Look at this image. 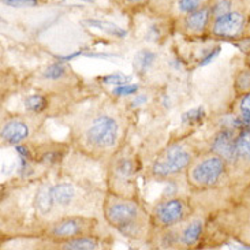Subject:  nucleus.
Here are the masks:
<instances>
[{
  "instance_id": "obj_26",
  "label": "nucleus",
  "mask_w": 250,
  "mask_h": 250,
  "mask_svg": "<svg viewBox=\"0 0 250 250\" xmlns=\"http://www.w3.org/2000/svg\"><path fill=\"white\" fill-rule=\"evenodd\" d=\"M104 83H108V85H116V86H121V85H125V83H128L130 78L128 77H125L122 74H111L108 77H104L103 78Z\"/></svg>"
},
{
  "instance_id": "obj_28",
  "label": "nucleus",
  "mask_w": 250,
  "mask_h": 250,
  "mask_svg": "<svg viewBox=\"0 0 250 250\" xmlns=\"http://www.w3.org/2000/svg\"><path fill=\"white\" fill-rule=\"evenodd\" d=\"M146 103V97L144 95H137L135 96L134 102H133V107H138L141 104H145Z\"/></svg>"
},
{
  "instance_id": "obj_17",
  "label": "nucleus",
  "mask_w": 250,
  "mask_h": 250,
  "mask_svg": "<svg viewBox=\"0 0 250 250\" xmlns=\"http://www.w3.org/2000/svg\"><path fill=\"white\" fill-rule=\"evenodd\" d=\"M34 209L40 217H49L54 215L55 203L51 193V186H42L34 194Z\"/></svg>"
},
{
  "instance_id": "obj_9",
  "label": "nucleus",
  "mask_w": 250,
  "mask_h": 250,
  "mask_svg": "<svg viewBox=\"0 0 250 250\" xmlns=\"http://www.w3.org/2000/svg\"><path fill=\"white\" fill-rule=\"evenodd\" d=\"M137 172V163L134 156L125 152L121 148L112 155L111 167H109V183L114 185V191L119 196L133 197L134 178Z\"/></svg>"
},
{
  "instance_id": "obj_25",
  "label": "nucleus",
  "mask_w": 250,
  "mask_h": 250,
  "mask_svg": "<svg viewBox=\"0 0 250 250\" xmlns=\"http://www.w3.org/2000/svg\"><path fill=\"white\" fill-rule=\"evenodd\" d=\"M138 92V86L137 85H130V83H125L121 86H116L112 89V93L119 97H125V96L135 95Z\"/></svg>"
},
{
  "instance_id": "obj_11",
  "label": "nucleus",
  "mask_w": 250,
  "mask_h": 250,
  "mask_svg": "<svg viewBox=\"0 0 250 250\" xmlns=\"http://www.w3.org/2000/svg\"><path fill=\"white\" fill-rule=\"evenodd\" d=\"M210 21H212V10L209 6V0L197 8L193 13L186 14L174 21V27L183 36L191 39L207 37L209 30Z\"/></svg>"
},
{
  "instance_id": "obj_10",
  "label": "nucleus",
  "mask_w": 250,
  "mask_h": 250,
  "mask_svg": "<svg viewBox=\"0 0 250 250\" xmlns=\"http://www.w3.org/2000/svg\"><path fill=\"white\" fill-rule=\"evenodd\" d=\"M229 164L232 186L244 188L250 183V127H241Z\"/></svg>"
},
{
  "instance_id": "obj_29",
  "label": "nucleus",
  "mask_w": 250,
  "mask_h": 250,
  "mask_svg": "<svg viewBox=\"0 0 250 250\" xmlns=\"http://www.w3.org/2000/svg\"><path fill=\"white\" fill-rule=\"evenodd\" d=\"M245 63L250 66V45L246 48V55H245Z\"/></svg>"
},
{
  "instance_id": "obj_6",
  "label": "nucleus",
  "mask_w": 250,
  "mask_h": 250,
  "mask_svg": "<svg viewBox=\"0 0 250 250\" xmlns=\"http://www.w3.org/2000/svg\"><path fill=\"white\" fill-rule=\"evenodd\" d=\"M250 22V10H232L213 17L210 21L207 37L213 40H245Z\"/></svg>"
},
{
  "instance_id": "obj_4",
  "label": "nucleus",
  "mask_w": 250,
  "mask_h": 250,
  "mask_svg": "<svg viewBox=\"0 0 250 250\" xmlns=\"http://www.w3.org/2000/svg\"><path fill=\"white\" fill-rule=\"evenodd\" d=\"M198 153L200 152L189 140L171 142L156 156L149 168V174L159 181L174 179L186 174L189 166Z\"/></svg>"
},
{
  "instance_id": "obj_22",
  "label": "nucleus",
  "mask_w": 250,
  "mask_h": 250,
  "mask_svg": "<svg viewBox=\"0 0 250 250\" xmlns=\"http://www.w3.org/2000/svg\"><path fill=\"white\" fill-rule=\"evenodd\" d=\"M25 107L29 112H32L34 115H39L47 108V99L41 95L29 96L25 102Z\"/></svg>"
},
{
  "instance_id": "obj_2",
  "label": "nucleus",
  "mask_w": 250,
  "mask_h": 250,
  "mask_svg": "<svg viewBox=\"0 0 250 250\" xmlns=\"http://www.w3.org/2000/svg\"><path fill=\"white\" fill-rule=\"evenodd\" d=\"M103 213L111 227L130 239L146 238L153 227L150 213H146L133 197L109 193L103 203Z\"/></svg>"
},
{
  "instance_id": "obj_8",
  "label": "nucleus",
  "mask_w": 250,
  "mask_h": 250,
  "mask_svg": "<svg viewBox=\"0 0 250 250\" xmlns=\"http://www.w3.org/2000/svg\"><path fill=\"white\" fill-rule=\"evenodd\" d=\"M193 208L182 197H167L156 204L150 212L152 226L156 230H164L181 224L193 216Z\"/></svg>"
},
{
  "instance_id": "obj_30",
  "label": "nucleus",
  "mask_w": 250,
  "mask_h": 250,
  "mask_svg": "<svg viewBox=\"0 0 250 250\" xmlns=\"http://www.w3.org/2000/svg\"><path fill=\"white\" fill-rule=\"evenodd\" d=\"M81 1H85V3H95L96 0H81Z\"/></svg>"
},
{
  "instance_id": "obj_7",
  "label": "nucleus",
  "mask_w": 250,
  "mask_h": 250,
  "mask_svg": "<svg viewBox=\"0 0 250 250\" xmlns=\"http://www.w3.org/2000/svg\"><path fill=\"white\" fill-rule=\"evenodd\" d=\"M97 222L93 217L81 215H64L48 222L44 235L58 244L85 235H93Z\"/></svg>"
},
{
  "instance_id": "obj_1",
  "label": "nucleus",
  "mask_w": 250,
  "mask_h": 250,
  "mask_svg": "<svg viewBox=\"0 0 250 250\" xmlns=\"http://www.w3.org/2000/svg\"><path fill=\"white\" fill-rule=\"evenodd\" d=\"M123 125L111 111H96L81 122L77 134L78 146L90 156L114 155L122 146Z\"/></svg>"
},
{
  "instance_id": "obj_23",
  "label": "nucleus",
  "mask_w": 250,
  "mask_h": 250,
  "mask_svg": "<svg viewBox=\"0 0 250 250\" xmlns=\"http://www.w3.org/2000/svg\"><path fill=\"white\" fill-rule=\"evenodd\" d=\"M89 23H90V26L93 27H97V29H102V30H104V32H107V33H109L111 36H115V37H123L125 34H126V32L125 30H122L121 27H118L116 25H114V23H111V22H105V21H88Z\"/></svg>"
},
{
  "instance_id": "obj_27",
  "label": "nucleus",
  "mask_w": 250,
  "mask_h": 250,
  "mask_svg": "<svg viewBox=\"0 0 250 250\" xmlns=\"http://www.w3.org/2000/svg\"><path fill=\"white\" fill-rule=\"evenodd\" d=\"M3 4H6L8 7H34L39 4L37 0H1Z\"/></svg>"
},
{
  "instance_id": "obj_18",
  "label": "nucleus",
  "mask_w": 250,
  "mask_h": 250,
  "mask_svg": "<svg viewBox=\"0 0 250 250\" xmlns=\"http://www.w3.org/2000/svg\"><path fill=\"white\" fill-rule=\"evenodd\" d=\"M103 246H104V242H103L100 238L96 237V235L78 237L59 244L61 249L66 250H96L102 249Z\"/></svg>"
},
{
  "instance_id": "obj_19",
  "label": "nucleus",
  "mask_w": 250,
  "mask_h": 250,
  "mask_svg": "<svg viewBox=\"0 0 250 250\" xmlns=\"http://www.w3.org/2000/svg\"><path fill=\"white\" fill-rule=\"evenodd\" d=\"M157 61V55L152 49H140L134 56V67L138 74H145Z\"/></svg>"
},
{
  "instance_id": "obj_12",
  "label": "nucleus",
  "mask_w": 250,
  "mask_h": 250,
  "mask_svg": "<svg viewBox=\"0 0 250 250\" xmlns=\"http://www.w3.org/2000/svg\"><path fill=\"white\" fill-rule=\"evenodd\" d=\"M208 0H150L148 10L155 17L174 20L196 11Z\"/></svg>"
},
{
  "instance_id": "obj_5",
  "label": "nucleus",
  "mask_w": 250,
  "mask_h": 250,
  "mask_svg": "<svg viewBox=\"0 0 250 250\" xmlns=\"http://www.w3.org/2000/svg\"><path fill=\"white\" fill-rule=\"evenodd\" d=\"M222 215V226L229 237L250 246V185L237 190Z\"/></svg>"
},
{
  "instance_id": "obj_15",
  "label": "nucleus",
  "mask_w": 250,
  "mask_h": 250,
  "mask_svg": "<svg viewBox=\"0 0 250 250\" xmlns=\"http://www.w3.org/2000/svg\"><path fill=\"white\" fill-rule=\"evenodd\" d=\"M51 193L54 198L55 208L58 209H67L75 203L77 198V189L73 183L61 182L51 186Z\"/></svg>"
},
{
  "instance_id": "obj_20",
  "label": "nucleus",
  "mask_w": 250,
  "mask_h": 250,
  "mask_svg": "<svg viewBox=\"0 0 250 250\" xmlns=\"http://www.w3.org/2000/svg\"><path fill=\"white\" fill-rule=\"evenodd\" d=\"M250 92V66L246 63L244 67L238 68L237 73L234 75V93L244 95Z\"/></svg>"
},
{
  "instance_id": "obj_31",
  "label": "nucleus",
  "mask_w": 250,
  "mask_h": 250,
  "mask_svg": "<svg viewBox=\"0 0 250 250\" xmlns=\"http://www.w3.org/2000/svg\"><path fill=\"white\" fill-rule=\"evenodd\" d=\"M249 185H250V183H249Z\"/></svg>"
},
{
  "instance_id": "obj_24",
  "label": "nucleus",
  "mask_w": 250,
  "mask_h": 250,
  "mask_svg": "<svg viewBox=\"0 0 250 250\" xmlns=\"http://www.w3.org/2000/svg\"><path fill=\"white\" fill-rule=\"evenodd\" d=\"M67 73L68 68L66 67L64 64H62V63H55V64L49 66V67L44 71V77H45L47 80H51V81H58V80H62Z\"/></svg>"
},
{
  "instance_id": "obj_21",
  "label": "nucleus",
  "mask_w": 250,
  "mask_h": 250,
  "mask_svg": "<svg viewBox=\"0 0 250 250\" xmlns=\"http://www.w3.org/2000/svg\"><path fill=\"white\" fill-rule=\"evenodd\" d=\"M118 7H121L123 11L127 13H140L142 10H146L150 0H114Z\"/></svg>"
},
{
  "instance_id": "obj_3",
  "label": "nucleus",
  "mask_w": 250,
  "mask_h": 250,
  "mask_svg": "<svg viewBox=\"0 0 250 250\" xmlns=\"http://www.w3.org/2000/svg\"><path fill=\"white\" fill-rule=\"evenodd\" d=\"M185 175L193 189L201 191H212L232 186L227 162L209 149L200 152L194 157Z\"/></svg>"
},
{
  "instance_id": "obj_13",
  "label": "nucleus",
  "mask_w": 250,
  "mask_h": 250,
  "mask_svg": "<svg viewBox=\"0 0 250 250\" xmlns=\"http://www.w3.org/2000/svg\"><path fill=\"white\" fill-rule=\"evenodd\" d=\"M32 122L29 118L23 116H13L3 122L1 126V140L6 145L18 146L26 142L32 135Z\"/></svg>"
},
{
  "instance_id": "obj_14",
  "label": "nucleus",
  "mask_w": 250,
  "mask_h": 250,
  "mask_svg": "<svg viewBox=\"0 0 250 250\" xmlns=\"http://www.w3.org/2000/svg\"><path fill=\"white\" fill-rule=\"evenodd\" d=\"M178 235V248H193L203 238L205 222L203 217L190 216L181 224L175 226Z\"/></svg>"
},
{
  "instance_id": "obj_16",
  "label": "nucleus",
  "mask_w": 250,
  "mask_h": 250,
  "mask_svg": "<svg viewBox=\"0 0 250 250\" xmlns=\"http://www.w3.org/2000/svg\"><path fill=\"white\" fill-rule=\"evenodd\" d=\"M230 114L242 127H250V92L237 95L231 103Z\"/></svg>"
}]
</instances>
